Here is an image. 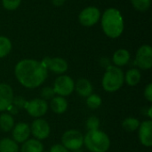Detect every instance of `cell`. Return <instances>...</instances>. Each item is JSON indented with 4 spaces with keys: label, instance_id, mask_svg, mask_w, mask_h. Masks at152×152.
Here are the masks:
<instances>
[{
    "label": "cell",
    "instance_id": "8fae6325",
    "mask_svg": "<svg viewBox=\"0 0 152 152\" xmlns=\"http://www.w3.org/2000/svg\"><path fill=\"white\" fill-rule=\"evenodd\" d=\"M41 62L47 70H51L56 74H63L68 70L69 68L68 62L60 57H45Z\"/></svg>",
    "mask_w": 152,
    "mask_h": 152
},
{
    "label": "cell",
    "instance_id": "4fadbf2b",
    "mask_svg": "<svg viewBox=\"0 0 152 152\" xmlns=\"http://www.w3.org/2000/svg\"><path fill=\"white\" fill-rule=\"evenodd\" d=\"M139 139L141 143L145 147L152 146V121L145 120L139 126Z\"/></svg>",
    "mask_w": 152,
    "mask_h": 152
},
{
    "label": "cell",
    "instance_id": "44dd1931",
    "mask_svg": "<svg viewBox=\"0 0 152 152\" xmlns=\"http://www.w3.org/2000/svg\"><path fill=\"white\" fill-rule=\"evenodd\" d=\"M0 152H19V146L16 142L10 138L0 140Z\"/></svg>",
    "mask_w": 152,
    "mask_h": 152
},
{
    "label": "cell",
    "instance_id": "f546056e",
    "mask_svg": "<svg viewBox=\"0 0 152 152\" xmlns=\"http://www.w3.org/2000/svg\"><path fill=\"white\" fill-rule=\"evenodd\" d=\"M144 97L145 99L151 102H152V84L150 83L146 87H145V90H144Z\"/></svg>",
    "mask_w": 152,
    "mask_h": 152
},
{
    "label": "cell",
    "instance_id": "7c38bea8",
    "mask_svg": "<svg viewBox=\"0 0 152 152\" xmlns=\"http://www.w3.org/2000/svg\"><path fill=\"white\" fill-rule=\"evenodd\" d=\"M30 134V126L27 123L20 122L14 125L13 128L12 129V140L17 143H23L29 139Z\"/></svg>",
    "mask_w": 152,
    "mask_h": 152
},
{
    "label": "cell",
    "instance_id": "4dcf8cb0",
    "mask_svg": "<svg viewBox=\"0 0 152 152\" xmlns=\"http://www.w3.org/2000/svg\"><path fill=\"white\" fill-rule=\"evenodd\" d=\"M49 152H69V150H67L62 144H54L50 148Z\"/></svg>",
    "mask_w": 152,
    "mask_h": 152
},
{
    "label": "cell",
    "instance_id": "83f0119b",
    "mask_svg": "<svg viewBox=\"0 0 152 152\" xmlns=\"http://www.w3.org/2000/svg\"><path fill=\"white\" fill-rule=\"evenodd\" d=\"M21 3V0H2V4L4 9L9 11L16 10Z\"/></svg>",
    "mask_w": 152,
    "mask_h": 152
},
{
    "label": "cell",
    "instance_id": "52a82bcc",
    "mask_svg": "<svg viewBox=\"0 0 152 152\" xmlns=\"http://www.w3.org/2000/svg\"><path fill=\"white\" fill-rule=\"evenodd\" d=\"M28 114L35 118H40L48 110V104L46 101L41 98H35L30 101H27L25 109Z\"/></svg>",
    "mask_w": 152,
    "mask_h": 152
},
{
    "label": "cell",
    "instance_id": "836d02e7",
    "mask_svg": "<svg viewBox=\"0 0 152 152\" xmlns=\"http://www.w3.org/2000/svg\"><path fill=\"white\" fill-rule=\"evenodd\" d=\"M148 116H149L150 119L151 120V118H152V107H150V108L148 109Z\"/></svg>",
    "mask_w": 152,
    "mask_h": 152
},
{
    "label": "cell",
    "instance_id": "ffe728a7",
    "mask_svg": "<svg viewBox=\"0 0 152 152\" xmlns=\"http://www.w3.org/2000/svg\"><path fill=\"white\" fill-rule=\"evenodd\" d=\"M14 126V119L9 113H3L0 115V129L4 132H10Z\"/></svg>",
    "mask_w": 152,
    "mask_h": 152
},
{
    "label": "cell",
    "instance_id": "ba28073f",
    "mask_svg": "<svg viewBox=\"0 0 152 152\" xmlns=\"http://www.w3.org/2000/svg\"><path fill=\"white\" fill-rule=\"evenodd\" d=\"M134 63L140 69L147 70L151 69L152 67V48L149 45H142L135 56Z\"/></svg>",
    "mask_w": 152,
    "mask_h": 152
},
{
    "label": "cell",
    "instance_id": "7402d4cb",
    "mask_svg": "<svg viewBox=\"0 0 152 152\" xmlns=\"http://www.w3.org/2000/svg\"><path fill=\"white\" fill-rule=\"evenodd\" d=\"M140 121L135 118H126L122 122V126L126 132H134L140 126Z\"/></svg>",
    "mask_w": 152,
    "mask_h": 152
},
{
    "label": "cell",
    "instance_id": "d4e9b609",
    "mask_svg": "<svg viewBox=\"0 0 152 152\" xmlns=\"http://www.w3.org/2000/svg\"><path fill=\"white\" fill-rule=\"evenodd\" d=\"M131 4L137 11L144 12L150 8L151 4V0H131Z\"/></svg>",
    "mask_w": 152,
    "mask_h": 152
},
{
    "label": "cell",
    "instance_id": "5bb4252c",
    "mask_svg": "<svg viewBox=\"0 0 152 152\" xmlns=\"http://www.w3.org/2000/svg\"><path fill=\"white\" fill-rule=\"evenodd\" d=\"M13 97L12 88L8 84H0V112L7 110V108L12 103Z\"/></svg>",
    "mask_w": 152,
    "mask_h": 152
},
{
    "label": "cell",
    "instance_id": "8992f818",
    "mask_svg": "<svg viewBox=\"0 0 152 152\" xmlns=\"http://www.w3.org/2000/svg\"><path fill=\"white\" fill-rule=\"evenodd\" d=\"M53 88L55 94L58 96L66 97L74 92L75 83L69 76L61 75L55 79Z\"/></svg>",
    "mask_w": 152,
    "mask_h": 152
},
{
    "label": "cell",
    "instance_id": "5b68a950",
    "mask_svg": "<svg viewBox=\"0 0 152 152\" xmlns=\"http://www.w3.org/2000/svg\"><path fill=\"white\" fill-rule=\"evenodd\" d=\"M61 144L69 151L80 150L84 145V135L78 130H68L61 136Z\"/></svg>",
    "mask_w": 152,
    "mask_h": 152
},
{
    "label": "cell",
    "instance_id": "277c9868",
    "mask_svg": "<svg viewBox=\"0 0 152 152\" xmlns=\"http://www.w3.org/2000/svg\"><path fill=\"white\" fill-rule=\"evenodd\" d=\"M124 72L119 67L110 65L106 68V71L102 77V85L103 89L109 93L118 91L124 85Z\"/></svg>",
    "mask_w": 152,
    "mask_h": 152
},
{
    "label": "cell",
    "instance_id": "d6a6232c",
    "mask_svg": "<svg viewBox=\"0 0 152 152\" xmlns=\"http://www.w3.org/2000/svg\"><path fill=\"white\" fill-rule=\"evenodd\" d=\"M65 2H66V0H52L53 4L55 6H61Z\"/></svg>",
    "mask_w": 152,
    "mask_h": 152
},
{
    "label": "cell",
    "instance_id": "3957f363",
    "mask_svg": "<svg viewBox=\"0 0 152 152\" xmlns=\"http://www.w3.org/2000/svg\"><path fill=\"white\" fill-rule=\"evenodd\" d=\"M84 145L91 152H107L110 147L108 134L101 130L88 131L84 136Z\"/></svg>",
    "mask_w": 152,
    "mask_h": 152
},
{
    "label": "cell",
    "instance_id": "e575fe53",
    "mask_svg": "<svg viewBox=\"0 0 152 152\" xmlns=\"http://www.w3.org/2000/svg\"><path fill=\"white\" fill-rule=\"evenodd\" d=\"M72 152H82L81 150H76V151H72Z\"/></svg>",
    "mask_w": 152,
    "mask_h": 152
},
{
    "label": "cell",
    "instance_id": "d6986e66",
    "mask_svg": "<svg viewBox=\"0 0 152 152\" xmlns=\"http://www.w3.org/2000/svg\"><path fill=\"white\" fill-rule=\"evenodd\" d=\"M141 77H142V75H141L140 70L135 68L130 69L124 76L125 82L130 86H134L138 85L139 82L141 81Z\"/></svg>",
    "mask_w": 152,
    "mask_h": 152
},
{
    "label": "cell",
    "instance_id": "e0dca14e",
    "mask_svg": "<svg viewBox=\"0 0 152 152\" xmlns=\"http://www.w3.org/2000/svg\"><path fill=\"white\" fill-rule=\"evenodd\" d=\"M51 110L56 114H62L68 109V102L64 97L54 96L50 102Z\"/></svg>",
    "mask_w": 152,
    "mask_h": 152
},
{
    "label": "cell",
    "instance_id": "cb8c5ba5",
    "mask_svg": "<svg viewBox=\"0 0 152 152\" xmlns=\"http://www.w3.org/2000/svg\"><path fill=\"white\" fill-rule=\"evenodd\" d=\"M102 98L96 94H92L88 97H86V105L91 110L98 109L102 105Z\"/></svg>",
    "mask_w": 152,
    "mask_h": 152
},
{
    "label": "cell",
    "instance_id": "d590c367",
    "mask_svg": "<svg viewBox=\"0 0 152 152\" xmlns=\"http://www.w3.org/2000/svg\"><path fill=\"white\" fill-rule=\"evenodd\" d=\"M43 152H49V151H43Z\"/></svg>",
    "mask_w": 152,
    "mask_h": 152
},
{
    "label": "cell",
    "instance_id": "1f68e13d",
    "mask_svg": "<svg viewBox=\"0 0 152 152\" xmlns=\"http://www.w3.org/2000/svg\"><path fill=\"white\" fill-rule=\"evenodd\" d=\"M8 110L9 111V114L11 115V116H12V115H16V114H18L19 113V110L15 107V106H13L12 104H11L8 108H7V110Z\"/></svg>",
    "mask_w": 152,
    "mask_h": 152
},
{
    "label": "cell",
    "instance_id": "2e32d148",
    "mask_svg": "<svg viewBox=\"0 0 152 152\" xmlns=\"http://www.w3.org/2000/svg\"><path fill=\"white\" fill-rule=\"evenodd\" d=\"M112 61L117 67L125 66L130 61V53L126 49H118L114 53Z\"/></svg>",
    "mask_w": 152,
    "mask_h": 152
},
{
    "label": "cell",
    "instance_id": "9c48e42d",
    "mask_svg": "<svg viewBox=\"0 0 152 152\" xmlns=\"http://www.w3.org/2000/svg\"><path fill=\"white\" fill-rule=\"evenodd\" d=\"M101 19V12L95 6H88L83 9L79 15L78 20L85 27H91L96 24Z\"/></svg>",
    "mask_w": 152,
    "mask_h": 152
},
{
    "label": "cell",
    "instance_id": "30bf717a",
    "mask_svg": "<svg viewBox=\"0 0 152 152\" xmlns=\"http://www.w3.org/2000/svg\"><path fill=\"white\" fill-rule=\"evenodd\" d=\"M50 132L51 128L48 122L43 118H37L31 124L30 133L38 141L46 139L50 135Z\"/></svg>",
    "mask_w": 152,
    "mask_h": 152
},
{
    "label": "cell",
    "instance_id": "603a6c76",
    "mask_svg": "<svg viewBox=\"0 0 152 152\" xmlns=\"http://www.w3.org/2000/svg\"><path fill=\"white\" fill-rule=\"evenodd\" d=\"M12 50V42L6 37L0 36V58L7 56Z\"/></svg>",
    "mask_w": 152,
    "mask_h": 152
},
{
    "label": "cell",
    "instance_id": "f1b7e54d",
    "mask_svg": "<svg viewBox=\"0 0 152 152\" xmlns=\"http://www.w3.org/2000/svg\"><path fill=\"white\" fill-rule=\"evenodd\" d=\"M26 103H27V101L22 96H16V97H13V100H12V104L13 106H15L20 110L25 109Z\"/></svg>",
    "mask_w": 152,
    "mask_h": 152
},
{
    "label": "cell",
    "instance_id": "4316f807",
    "mask_svg": "<svg viewBox=\"0 0 152 152\" xmlns=\"http://www.w3.org/2000/svg\"><path fill=\"white\" fill-rule=\"evenodd\" d=\"M40 95H41V99H43L45 101L52 100L55 96V93H54L53 87H51V86H45L44 88H42V90L40 92Z\"/></svg>",
    "mask_w": 152,
    "mask_h": 152
},
{
    "label": "cell",
    "instance_id": "ac0fdd59",
    "mask_svg": "<svg viewBox=\"0 0 152 152\" xmlns=\"http://www.w3.org/2000/svg\"><path fill=\"white\" fill-rule=\"evenodd\" d=\"M44 145L37 139H28L21 145L20 152H43Z\"/></svg>",
    "mask_w": 152,
    "mask_h": 152
},
{
    "label": "cell",
    "instance_id": "9a60e30c",
    "mask_svg": "<svg viewBox=\"0 0 152 152\" xmlns=\"http://www.w3.org/2000/svg\"><path fill=\"white\" fill-rule=\"evenodd\" d=\"M75 90L81 97H88L93 94V86L86 78H80L75 84Z\"/></svg>",
    "mask_w": 152,
    "mask_h": 152
},
{
    "label": "cell",
    "instance_id": "484cf974",
    "mask_svg": "<svg viewBox=\"0 0 152 152\" xmlns=\"http://www.w3.org/2000/svg\"><path fill=\"white\" fill-rule=\"evenodd\" d=\"M99 127H100V119L97 117L92 116L86 120V128L88 131L98 130Z\"/></svg>",
    "mask_w": 152,
    "mask_h": 152
},
{
    "label": "cell",
    "instance_id": "6da1fadb",
    "mask_svg": "<svg viewBox=\"0 0 152 152\" xmlns=\"http://www.w3.org/2000/svg\"><path fill=\"white\" fill-rule=\"evenodd\" d=\"M18 82L26 88L34 89L40 86L47 78L48 70L41 61L33 59L20 61L14 68Z\"/></svg>",
    "mask_w": 152,
    "mask_h": 152
},
{
    "label": "cell",
    "instance_id": "7a4b0ae2",
    "mask_svg": "<svg viewBox=\"0 0 152 152\" xmlns=\"http://www.w3.org/2000/svg\"><path fill=\"white\" fill-rule=\"evenodd\" d=\"M102 27L105 35L110 38L120 37L124 31V19L116 8L107 9L102 17Z\"/></svg>",
    "mask_w": 152,
    "mask_h": 152
}]
</instances>
